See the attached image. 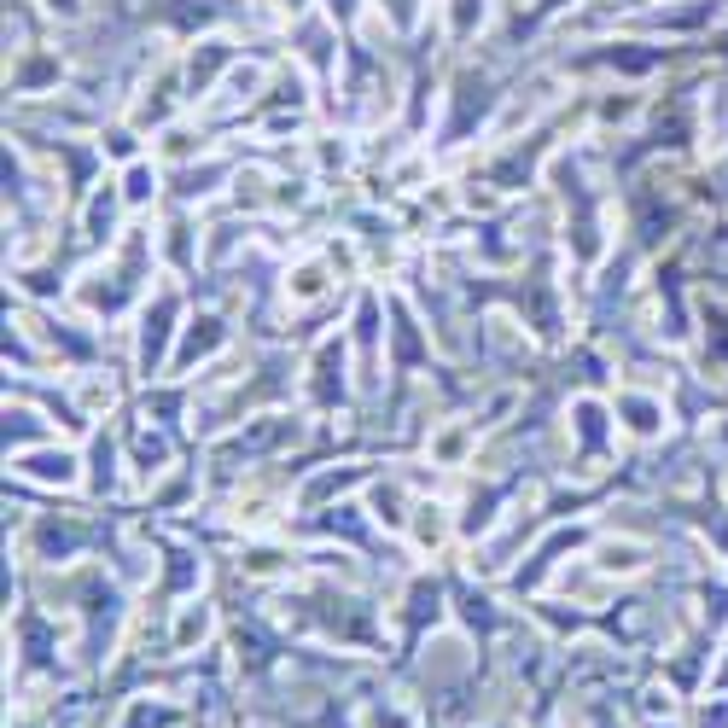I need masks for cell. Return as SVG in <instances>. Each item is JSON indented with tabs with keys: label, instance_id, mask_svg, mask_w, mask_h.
Here are the masks:
<instances>
[{
	"label": "cell",
	"instance_id": "cell-2",
	"mask_svg": "<svg viewBox=\"0 0 728 728\" xmlns=\"http://www.w3.org/2000/svg\"><path fill=\"white\" fill-rule=\"evenodd\" d=\"M327 18H332V24H344V30H350V24L362 18V0H327Z\"/></svg>",
	"mask_w": 728,
	"mask_h": 728
},
{
	"label": "cell",
	"instance_id": "cell-1",
	"mask_svg": "<svg viewBox=\"0 0 728 728\" xmlns=\"http://www.w3.org/2000/svg\"><path fill=\"white\" fill-rule=\"evenodd\" d=\"M443 18H449V35L455 41H472V35L490 24V0H443Z\"/></svg>",
	"mask_w": 728,
	"mask_h": 728
}]
</instances>
